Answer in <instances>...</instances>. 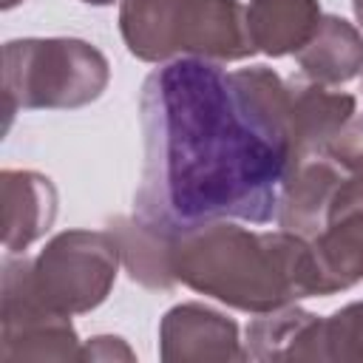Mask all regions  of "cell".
I'll return each instance as SVG.
<instances>
[{
	"label": "cell",
	"instance_id": "1",
	"mask_svg": "<svg viewBox=\"0 0 363 363\" xmlns=\"http://www.w3.org/2000/svg\"><path fill=\"white\" fill-rule=\"evenodd\" d=\"M142 179L133 221L159 238L233 218L269 224L292 159V85L272 68L184 57L139 94Z\"/></svg>",
	"mask_w": 363,
	"mask_h": 363
},
{
	"label": "cell",
	"instance_id": "2",
	"mask_svg": "<svg viewBox=\"0 0 363 363\" xmlns=\"http://www.w3.org/2000/svg\"><path fill=\"white\" fill-rule=\"evenodd\" d=\"M122 264L145 286L184 284L233 309L264 315L320 295L306 238L289 230L255 233L233 218L159 238L133 218L116 221Z\"/></svg>",
	"mask_w": 363,
	"mask_h": 363
},
{
	"label": "cell",
	"instance_id": "3",
	"mask_svg": "<svg viewBox=\"0 0 363 363\" xmlns=\"http://www.w3.org/2000/svg\"><path fill=\"white\" fill-rule=\"evenodd\" d=\"M119 34L142 62H238L255 54L238 0H122Z\"/></svg>",
	"mask_w": 363,
	"mask_h": 363
},
{
	"label": "cell",
	"instance_id": "4",
	"mask_svg": "<svg viewBox=\"0 0 363 363\" xmlns=\"http://www.w3.org/2000/svg\"><path fill=\"white\" fill-rule=\"evenodd\" d=\"M111 82L108 57L79 37H23L3 45V108L71 111L96 102Z\"/></svg>",
	"mask_w": 363,
	"mask_h": 363
},
{
	"label": "cell",
	"instance_id": "5",
	"mask_svg": "<svg viewBox=\"0 0 363 363\" xmlns=\"http://www.w3.org/2000/svg\"><path fill=\"white\" fill-rule=\"evenodd\" d=\"M20 261L40 303L60 315H82L111 295L122 247L113 230H62L34 258Z\"/></svg>",
	"mask_w": 363,
	"mask_h": 363
},
{
	"label": "cell",
	"instance_id": "6",
	"mask_svg": "<svg viewBox=\"0 0 363 363\" xmlns=\"http://www.w3.org/2000/svg\"><path fill=\"white\" fill-rule=\"evenodd\" d=\"M71 315L40 303L23 278V261L6 258L0 289V360H79Z\"/></svg>",
	"mask_w": 363,
	"mask_h": 363
},
{
	"label": "cell",
	"instance_id": "7",
	"mask_svg": "<svg viewBox=\"0 0 363 363\" xmlns=\"http://www.w3.org/2000/svg\"><path fill=\"white\" fill-rule=\"evenodd\" d=\"M306 244L318 267L320 298L363 281V170L337 182Z\"/></svg>",
	"mask_w": 363,
	"mask_h": 363
},
{
	"label": "cell",
	"instance_id": "8",
	"mask_svg": "<svg viewBox=\"0 0 363 363\" xmlns=\"http://www.w3.org/2000/svg\"><path fill=\"white\" fill-rule=\"evenodd\" d=\"M159 357L164 363H233L247 360L238 323L196 301L170 306L159 323Z\"/></svg>",
	"mask_w": 363,
	"mask_h": 363
},
{
	"label": "cell",
	"instance_id": "9",
	"mask_svg": "<svg viewBox=\"0 0 363 363\" xmlns=\"http://www.w3.org/2000/svg\"><path fill=\"white\" fill-rule=\"evenodd\" d=\"M3 196V247L9 255L23 252L43 238L57 218V187L37 170L6 167L0 173Z\"/></svg>",
	"mask_w": 363,
	"mask_h": 363
},
{
	"label": "cell",
	"instance_id": "10",
	"mask_svg": "<svg viewBox=\"0 0 363 363\" xmlns=\"http://www.w3.org/2000/svg\"><path fill=\"white\" fill-rule=\"evenodd\" d=\"M309 82L335 88L363 74V34L354 23L323 14L309 43L295 54Z\"/></svg>",
	"mask_w": 363,
	"mask_h": 363
},
{
	"label": "cell",
	"instance_id": "11",
	"mask_svg": "<svg viewBox=\"0 0 363 363\" xmlns=\"http://www.w3.org/2000/svg\"><path fill=\"white\" fill-rule=\"evenodd\" d=\"M357 113V99L318 82L292 85V159L323 150L332 136Z\"/></svg>",
	"mask_w": 363,
	"mask_h": 363
},
{
	"label": "cell",
	"instance_id": "12",
	"mask_svg": "<svg viewBox=\"0 0 363 363\" xmlns=\"http://www.w3.org/2000/svg\"><path fill=\"white\" fill-rule=\"evenodd\" d=\"M323 11L318 0H250L247 31L267 57L298 54L315 34Z\"/></svg>",
	"mask_w": 363,
	"mask_h": 363
},
{
	"label": "cell",
	"instance_id": "13",
	"mask_svg": "<svg viewBox=\"0 0 363 363\" xmlns=\"http://www.w3.org/2000/svg\"><path fill=\"white\" fill-rule=\"evenodd\" d=\"M320 315L301 309L298 303L272 309L250 320L247 357L250 360H312Z\"/></svg>",
	"mask_w": 363,
	"mask_h": 363
},
{
	"label": "cell",
	"instance_id": "14",
	"mask_svg": "<svg viewBox=\"0 0 363 363\" xmlns=\"http://www.w3.org/2000/svg\"><path fill=\"white\" fill-rule=\"evenodd\" d=\"M315 363H363V301H352L318 320Z\"/></svg>",
	"mask_w": 363,
	"mask_h": 363
},
{
	"label": "cell",
	"instance_id": "15",
	"mask_svg": "<svg viewBox=\"0 0 363 363\" xmlns=\"http://www.w3.org/2000/svg\"><path fill=\"white\" fill-rule=\"evenodd\" d=\"M79 360H136V354L122 337L96 335L79 346Z\"/></svg>",
	"mask_w": 363,
	"mask_h": 363
},
{
	"label": "cell",
	"instance_id": "16",
	"mask_svg": "<svg viewBox=\"0 0 363 363\" xmlns=\"http://www.w3.org/2000/svg\"><path fill=\"white\" fill-rule=\"evenodd\" d=\"M352 9H354V17H357V23L363 26V0H352Z\"/></svg>",
	"mask_w": 363,
	"mask_h": 363
},
{
	"label": "cell",
	"instance_id": "17",
	"mask_svg": "<svg viewBox=\"0 0 363 363\" xmlns=\"http://www.w3.org/2000/svg\"><path fill=\"white\" fill-rule=\"evenodd\" d=\"M82 3H88V6H111L113 0H82Z\"/></svg>",
	"mask_w": 363,
	"mask_h": 363
},
{
	"label": "cell",
	"instance_id": "18",
	"mask_svg": "<svg viewBox=\"0 0 363 363\" xmlns=\"http://www.w3.org/2000/svg\"><path fill=\"white\" fill-rule=\"evenodd\" d=\"M17 3H23V0H3V3H0V6H3V9H6V11H9V9H14V6H17Z\"/></svg>",
	"mask_w": 363,
	"mask_h": 363
}]
</instances>
